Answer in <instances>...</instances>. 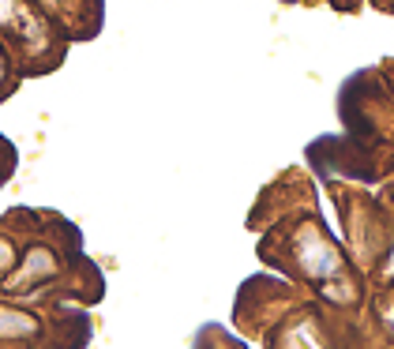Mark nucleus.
<instances>
[{
    "label": "nucleus",
    "mask_w": 394,
    "mask_h": 349,
    "mask_svg": "<svg viewBox=\"0 0 394 349\" xmlns=\"http://www.w3.org/2000/svg\"><path fill=\"white\" fill-rule=\"evenodd\" d=\"M38 334V319L31 312H15V308H0V338L15 342V338H31Z\"/></svg>",
    "instance_id": "f257e3e1"
},
{
    "label": "nucleus",
    "mask_w": 394,
    "mask_h": 349,
    "mask_svg": "<svg viewBox=\"0 0 394 349\" xmlns=\"http://www.w3.org/2000/svg\"><path fill=\"white\" fill-rule=\"evenodd\" d=\"M53 271V259L45 252H31V259H26V267L15 274V286H23V282H31L34 274H49Z\"/></svg>",
    "instance_id": "f03ea898"
},
{
    "label": "nucleus",
    "mask_w": 394,
    "mask_h": 349,
    "mask_svg": "<svg viewBox=\"0 0 394 349\" xmlns=\"http://www.w3.org/2000/svg\"><path fill=\"white\" fill-rule=\"evenodd\" d=\"M12 244H8V241H0V274H4L8 271V263H12Z\"/></svg>",
    "instance_id": "7ed1b4c3"
}]
</instances>
